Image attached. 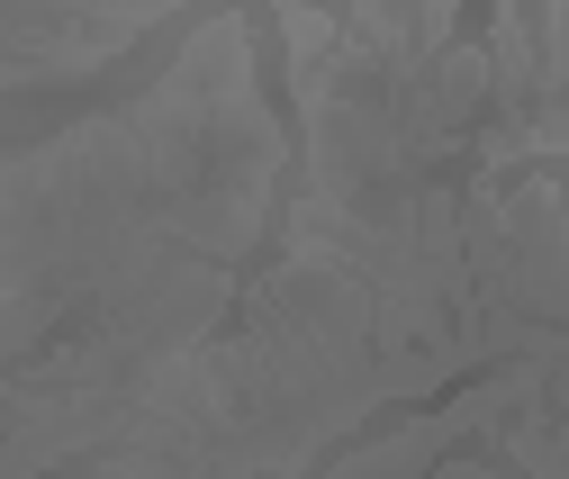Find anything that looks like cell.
Masks as SVG:
<instances>
[{
  "label": "cell",
  "mask_w": 569,
  "mask_h": 479,
  "mask_svg": "<svg viewBox=\"0 0 569 479\" xmlns=\"http://www.w3.org/2000/svg\"><path fill=\"white\" fill-rule=\"evenodd\" d=\"M542 91H569V0H542Z\"/></svg>",
  "instance_id": "obj_2"
},
{
  "label": "cell",
  "mask_w": 569,
  "mask_h": 479,
  "mask_svg": "<svg viewBox=\"0 0 569 479\" xmlns=\"http://www.w3.org/2000/svg\"><path fill=\"white\" fill-rule=\"evenodd\" d=\"M533 389H542V371H507V380H488V389H470V398L435 407V417H407L389 443H362V452H343L326 479H416L425 461H443V443H452L461 426H488V417H507V407H525Z\"/></svg>",
  "instance_id": "obj_1"
},
{
  "label": "cell",
  "mask_w": 569,
  "mask_h": 479,
  "mask_svg": "<svg viewBox=\"0 0 569 479\" xmlns=\"http://www.w3.org/2000/svg\"><path fill=\"white\" fill-rule=\"evenodd\" d=\"M551 443H560V452H569V426H551Z\"/></svg>",
  "instance_id": "obj_3"
}]
</instances>
